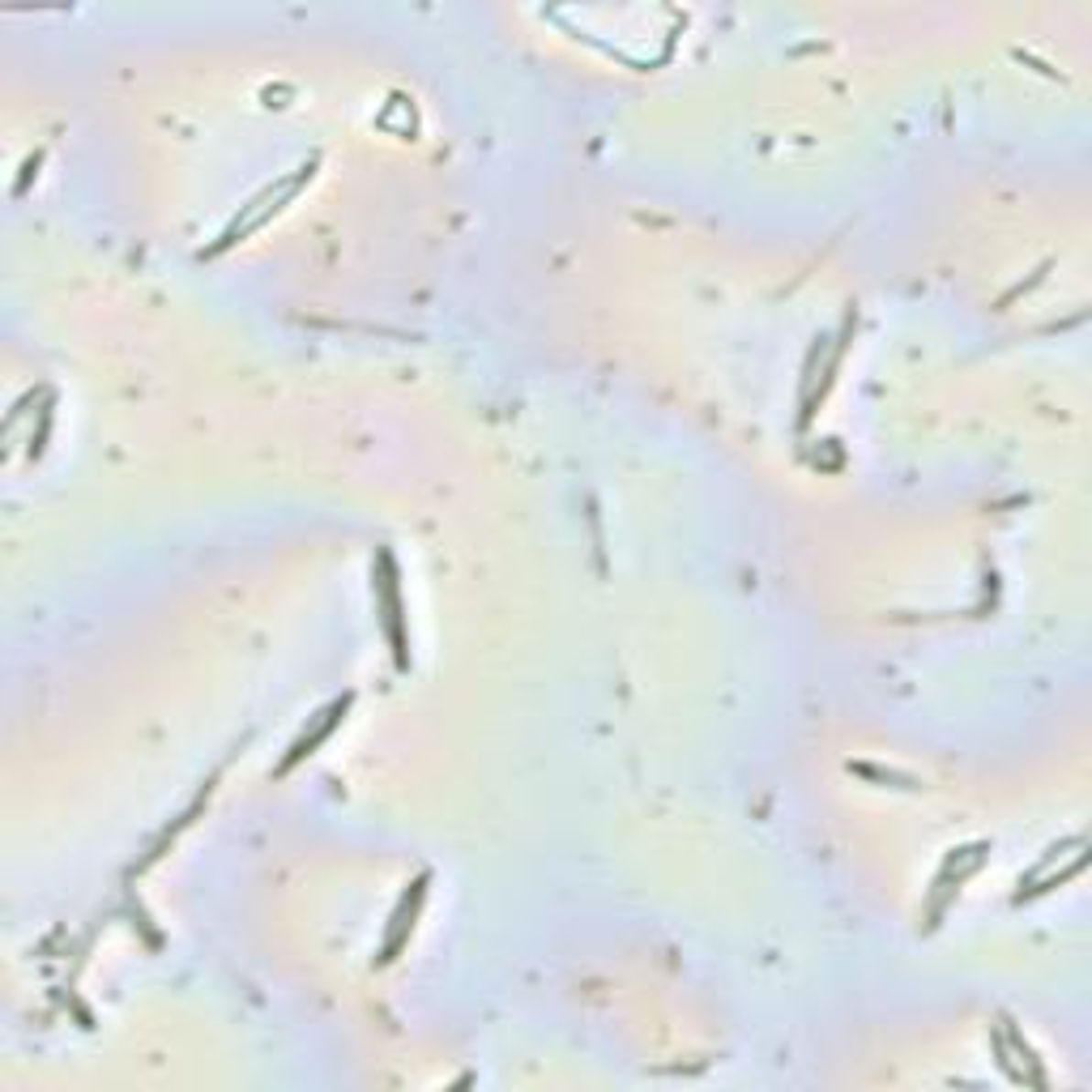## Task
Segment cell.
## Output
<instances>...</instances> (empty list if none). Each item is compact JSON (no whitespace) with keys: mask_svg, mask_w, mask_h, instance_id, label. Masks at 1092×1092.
I'll use <instances>...</instances> for the list:
<instances>
[{"mask_svg":"<svg viewBox=\"0 0 1092 1092\" xmlns=\"http://www.w3.org/2000/svg\"><path fill=\"white\" fill-rule=\"evenodd\" d=\"M342 708H346V700H337V704L329 708V713H324V721H321V726H316V730H311V734H303V738H299V743L290 747V756H286V764H282V769H290L295 759L311 756V747H316V743H321V738H324V734L333 730V721H337V713H342Z\"/></svg>","mask_w":1092,"mask_h":1092,"instance_id":"6da1fadb","label":"cell"}]
</instances>
